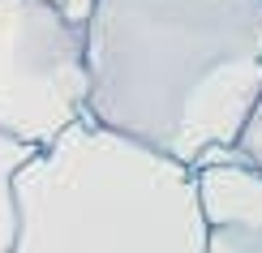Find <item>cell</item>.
<instances>
[{"instance_id": "7", "label": "cell", "mask_w": 262, "mask_h": 253, "mask_svg": "<svg viewBox=\"0 0 262 253\" xmlns=\"http://www.w3.org/2000/svg\"><path fill=\"white\" fill-rule=\"evenodd\" d=\"M43 5L56 9V13L69 21V26H78V30H86V21L95 13V0H43Z\"/></svg>"}, {"instance_id": "2", "label": "cell", "mask_w": 262, "mask_h": 253, "mask_svg": "<svg viewBox=\"0 0 262 253\" xmlns=\"http://www.w3.org/2000/svg\"><path fill=\"white\" fill-rule=\"evenodd\" d=\"M13 253H202L206 223L185 163L91 116L13 172Z\"/></svg>"}, {"instance_id": "5", "label": "cell", "mask_w": 262, "mask_h": 253, "mask_svg": "<svg viewBox=\"0 0 262 253\" xmlns=\"http://www.w3.org/2000/svg\"><path fill=\"white\" fill-rule=\"evenodd\" d=\"M202 253H262V223L206 227V249Z\"/></svg>"}, {"instance_id": "6", "label": "cell", "mask_w": 262, "mask_h": 253, "mask_svg": "<svg viewBox=\"0 0 262 253\" xmlns=\"http://www.w3.org/2000/svg\"><path fill=\"white\" fill-rule=\"evenodd\" d=\"M232 150H236V155H241L245 163H254V168H262V95H258L254 112L245 116V125H241V133H236Z\"/></svg>"}, {"instance_id": "3", "label": "cell", "mask_w": 262, "mask_h": 253, "mask_svg": "<svg viewBox=\"0 0 262 253\" xmlns=\"http://www.w3.org/2000/svg\"><path fill=\"white\" fill-rule=\"evenodd\" d=\"M86 30L43 0H0V133L48 146L86 116Z\"/></svg>"}, {"instance_id": "4", "label": "cell", "mask_w": 262, "mask_h": 253, "mask_svg": "<svg viewBox=\"0 0 262 253\" xmlns=\"http://www.w3.org/2000/svg\"><path fill=\"white\" fill-rule=\"evenodd\" d=\"M35 155V146L13 142L0 133V253H13V232H17V206H13V172Z\"/></svg>"}, {"instance_id": "1", "label": "cell", "mask_w": 262, "mask_h": 253, "mask_svg": "<svg viewBox=\"0 0 262 253\" xmlns=\"http://www.w3.org/2000/svg\"><path fill=\"white\" fill-rule=\"evenodd\" d=\"M86 116L193 168L262 95V0H95Z\"/></svg>"}]
</instances>
